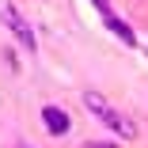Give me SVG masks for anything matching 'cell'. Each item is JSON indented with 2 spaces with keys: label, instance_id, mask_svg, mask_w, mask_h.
<instances>
[{
  "label": "cell",
  "instance_id": "5b68a950",
  "mask_svg": "<svg viewBox=\"0 0 148 148\" xmlns=\"http://www.w3.org/2000/svg\"><path fill=\"white\" fill-rule=\"evenodd\" d=\"M84 148H118V144H106V140H91V144H84Z\"/></svg>",
  "mask_w": 148,
  "mask_h": 148
},
{
  "label": "cell",
  "instance_id": "52a82bcc",
  "mask_svg": "<svg viewBox=\"0 0 148 148\" xmlns=\"http://www.w3.org/2000/svg\"><path fill=\"white\" fill-rule=\"evenodd\" d=\"M144 53H148V46H144Z\"/></svg>",
  "mask_w": 148,
  "mask_h": 148
},
{
  "label": "cell",
  "instance_id": "3957f363",
  "mask_svg": "<svg viewBox=\"0 0 148 148\" xmlns=\"http://www.w3.org/2000/svg\"><path fill=\"white\" fill-rule=\"evenodd\" d=\"M42 125H46L49 137H65V133L72 129V118H69L61 106H42Z\"/></svg>",
  "mask_w": 148,
  "mask_h": 148
},
{
  "label": "cell",
  "instance_id": "7a4b0ae2",
  "mask_svg": "<svg viewBox=\"0 0 148 148\" xmlns=\"http://www.w3.org/2000/svg\"><path fill=\"white\" fill-rule=\"evenodd\" d=\"M0 23H4L8 31L15 34V42H19L23 49L34 53V46H38V42H34V31H31V23L23 19V12H19L15 4H0Z\"/></svg>",
  "mask_w": 148,
  "mask_h": 148
},
{
  "label": "cell",
  "instance_id": "6da1fadb",
  "mask_svg": "<svg viewBox=\"0 0 148 148\" xmlns=\"http://www.w3.org/2000/svg\"><path fill=\"white\" fill-rule=\"evenodd\" d=\"M84 106H87V114H95L103 125H110L114 133H122V140H133V137H137V122L125 118L122 110H114L99 91H84Z\"/></svg>",
  "mask_w": 148,
  "mask_h": 148
},
{
  "label": "cell",
  "instance_id": "277c9868",
  "mask_svg": "<svg viewBox=\"0 0 148 148\" xmlns=\"http://www.w3.org/2000/svg\"><path fill=\"white\" fill-rule=\"evenodd\" d=\"M103 19H106V27H110V31H114V34H118V38H122V42H125V46H137V38H133V31H129V27H125V23H122V19H114V12H106V15H103Z\"/></svg>",
  "mask_w": 148,
  "mask_h": 148
},
{
  "label": "cell",
  "instance_id": "8992f818",
  "mask_svg": "<svg viewBox=\"0 0 148 148\" xmlns=\"http://www.w3.org/2000/svg\"><path fill=\"white\" fill-rule=\"evenodd\" d=\"M15 148H27V144H15Z\"/></svg>",
  "mask_w": 148,
  "mask_h": 148
}]
</instances>
